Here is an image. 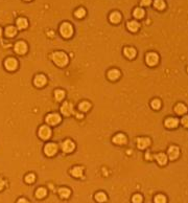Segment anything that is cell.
<instances>
[{"label":"cell","instance_id":"cell-1","mask_svg":"<svg viewBox=\"0 0 188 203\" xmlns=\"http://www.w3.org/2000/svg\"><path fill=\"white\" fill-rule=\"evenodd\" d=\"M52 60L59 66H65L68 63V57L62 51H57L52 55Z\"/></svg>","mask_w":188,"mask_h":203},{"label":"cell","instance_id":"cell-2","mask_svg":"<svg viewBox=\"0 0 188 203\" xmlns=\"http://www.w3.org/2000/svg\"><path fill=\"white\" fill-rule=\"evenodd\" d=\"M60 31L62 33V36L65 37V38H69L73 33V28H72V25L68 22H65L61 25L60 27Z\"/></svg>","mask_w":188,"mask_h":203},{"label":"cell","instance_id":"cell-3","mask_svg":"<svg viewBox=\"0 0 188 203\" xmlns=\"http://www.w3.org/2000/svg\"><path fill=\"white\" fill-rule=\"evenodd\" d=\"M57 146L53 142L47 143L45 146V148H44V152H45V154L47 156H53L57 153Z\"/></svg>","mask_w":188,"mask_h":203},{"label":"cell","instance_id":"cell-4","mask_svg":"<svg viewBox=\"0 0 188 203\" xmlns=\"http://www.w3.org/2000/svg\"><path fill=\"white\" fill-rule=\"evenodd\" d=\"M39 135L42 139H48L51 135V130H50L49 127L42 126L39 130Z\"/></svg>","mask_w":188,"mask_h":203},{"label":"cell","instance_id":"cell-5","mask_svg":"<svg viewBox=\"0 0 188 203\" xmlns=\"http://www.w3.org/2000/svg\"><path fill=\"white\" fill-rule=\"evenodd\" d=\"M46 122L49 125H57L61 122V116L59 114H55V113H51V114H48L46 116Z\"/></svg>","mask_w":188,"mask_h":203},{"label":"cell","instance_id":"cell-6","mask_svg":"<svg viewBox=\"0 0 188 203\" xmlns=\"http://www.w3.org/2000/svg\"><path fill=\"white\" fill-rule=\"evenodd\" d=\"M159 61V57H158L157 53H150L146 56V63H148L150 66H154L156 65Z\"/></svg>","mask_w":188,"mask_h":203},{"label":"cell","instance_id":"cell-7","mask_svg":"<svg viewBox=\"0 0 188 203\" xmlns=\"http://www.w3.org/2000/svg\"><path fill=\"white\" fill-rule=\"evenodd\" d=\"M15 50H16V53H20V55H22V53H25L27 50V45L25 42H23V41H19V42H17L16 45H15Z\"/></svg>","mask_w":188,"mask_h":203},{"label":"cell","instance_id":"cell-8","mask_svg":"<svg viewBox=\"0 0 188 203\" xmlns=\"http://www.w3.org/2000/svg\"><path fill=\"white\" fill-rule=\"evenodd\" d=\"M61 111H62V113L64 115L68 116V115H70L73 112V106H72V104L68 103V102H65L62 107H61Z\"/></svg>","mask_w":188,"mask_h":203},{"label":"cell","instance_id":"cell-9","mask_svg":"<svg viewBox=\"0 0 188 203\" xmlns=\"http://www.w3.org/2000/svg\"><path fill=\"white\" fill-rule=\"evenodd\" d=\"M74 148H75V146H74V143L72 142L71 140H65L64 142H63L62 145V150L64 151L65 153H69V152H72V151L74 150Z\"/></svg>","mask_w":188,"mask_h":203},{"label":"cell","instance_id":"cell-10","mask_svg":"<svg viewBox=\"0 0 188 203\" xmlns=\"http://www.w3.org/2000/svg\"><path fill=\"white\" fill-rule=\"evenodd\" d=\"M4 65L9 70H15L17 68V66H18V62H17V60L14 59V58H9L5 61Z\"/></svg>","mask_w":188,"mask_h":203},{"label":"cell","instance_id":"cell-11","mask_svg":"<svg viewBox=\"0 0 188 203\" xmlns=\"http://www.w3.org/2000/svg\"><path fill=\"white\" fill-rule=\"evenodd\" d=\"M113 142L117 143V145H123V143L126 142V137L124 134L119 133L117 134L116 136L113 137Z\"/></svg>","mask_w":188,"mask_h":203},{"label":"cell","instance_id":"cell-12","mask_svg":"<svg viewBox=\"0 0 188 203\" xmlns=\"http://www.w3.org/2000/svg\"><path fill=\"white\" fill-rule=\"evenodd\" d=\"M46 83V78L43 74H38L36 78H35V85L38 87H42L43 85H45Z\"/></svg>","mask_w":188,"mask_h":203},{"label":"cell","instance_id":"cell-13","mask_svg":"<svg viewBox=\"0 0 188 203\" xmlns=\"http://www.w3.org/2000/svg\"><path fill=\"white\" fill-rule=\"evenodd\" d=\"M168 156H169V158H170L172 160L176 159V158L179 156V149H178V147H175V146L170 147V148L168 149Z\"/></svg>","mask_w":188,"mask_h":203},{"label":"cell","instance_id":"cell-14","mask_svg":"<svg viewBox=\"0 0 188 203\" xmlns=\"http://www.w3.org/2000/svg\"><path fill=\"white\" fill-rule=\"evenodd\" d=\"M150 143V140L148 138H145V137L137 139V145H138L139 149H145Z\"/></svg>","mask_w":188,"mask_h":203},{"label":"cell","instance_id":"cell-15","mask_svg":"<svg viewBox=\"0 0 188 203\" xmlns=\"http://www.w3.org/2000/svg\"><path fill=\"white\" fill-rule=\"evenodd\" d=\"M179 124V120H177V118H167L166 120H165V126L167 127V128H176L177 126H178Z\"/></svg>","mask_w":188,"mask_h":203},{"label":"cell","instance_id":"cell-16","mask_svg":"<svg viewBox=\"0 0 188 203\" xmlns=\"http://www.w3.org/2000/svg\"><path fill=\"white\" fill-rule=\"evenodd\" d=\"M124 55L130 59H133L136 56V50L133 47H126L124 48Z\"/></svg>","mask_w":188,"mask_h":203},{"label":"cell","instance_id":"cell-17","mask_svg":"<svg viewBox=\"0 0 188 203\" xmlns=\"http://www.w3.org/2000/svg\"><path fill=\"white\" fill-rule=\"evenodd\" d=\"M119 76H120V72H119L117 69H112L108 72V77H109L110 80H112V81L117 80L119 78Z\"/></svg>","mask_w":188,"mask_h":203},{"label":"cell","instance_id":"cell-18","mask_svg":"<svg viewBox=\"0 0 188 203\" xmlns=\"http://www.w3.org/2000/svg\"><path fill=\"white\" fill-rule=\"evenodd\" d=\"M120 19H121V16H120V14L118 12H114L110 15V20L113 23H118L120 21Z\"/></svg>","mask_w":188,"mask_h":203},{"label":"cell","instance_id":"cell-19","mask_svg":"<svg viewBox=\"0 0 188 203\" xmlns=\"http://www.w3.org/2000/svg\"><path fill=\"white\" fill-rule=\"evenodd\" d=\"M139 27H140V25H139L138 22H136V21H130L129 23H128V28L131 31H137Z\"/></svg>","mask_w":188,"mask_h":203},{"label":"cell","instance_id":"cell-20","mask_svg":"<svg viewBox=\"0 0 188 203\" xmlns=\"http://www.w3.org/2000/svg\"><path fill=\"white\" fill-rule=\"evenodd\" d=\"M156 159H157V161L159 162V165H165V163L167 162V157L165 154H162V153L158 154V155H156Z\"/></svg>","mask_w":188,"mask_h":203},{"label":"cell","instance_id":"cell-21","mask_svg":"<svg viewBox=\"0 0 188 203\" xmlns=\"http://www.w3.org/2000/svg\"><path fill=\"white\" fill-rule=\"evenodd\" d=\"M59 195L62 197V198L67 199L70 196V189H66V187H62V189H59Z\"/></svg>","mask_w":188,"mask_h":203},{"label":"cell","instance_id":"cell-22","mask_svg":"<svg viewBox=\"0 0 188 203\" xmlns=\"http://www.w3.org/2000/svg\"><path fill=\"white\" fill-rule=\"evenodd\" d=\"M83 167H73L72 169V171H71V174L73 175V176H75V177H82L83 176Z\"/></svg>","mask_w":188,"mask_h":203},{"label":"cell","instance_id":"cell-23","mask_svg":"<svg viewBox=\"0 0 188 203\" xmlns=\"http://www.w3.org/2000/svg\"><path fill=\"white\" fill-rule=\"evenodd\" d=\"M27 20L24 19V18H19V19L17 20V25H18V27L19 28H26L27 27Z\"/></svg>","mask_w":188,"mask_h":203},{"label":"cell","instance_id":"cell-24","mask_svg":"<svg viewBox=\"0 0 188 203\" xmlns=\"http://www.w3.org/2000/svg\"><path fill=\"white\" fill-rule=\"evenodd\" d=\"M175 111H176L178 114H183V113H185L186 111H187V109H186V107L183 104H178V105L175 107Z\"/></svg>","mask_w":188,"mask_h":203},{"label":"cell","instance_id":"cell-25","mask_svg":"<svg viewBox=\"0 0 188 203\" xmlns=\"http://www.w3.org/2000/svg\"><path fill=\"white\" fill-rule=\"evenodd\" d=\"M95 200L98 201V202H105L107 200V196H106L105 193L100 192V193H97L95 195Z\"/></svg>","mask_w":188,"mask_h":203},{"label":"cell","instance_id":"cell-26","mask_svg":"<svg viewBox=\"0 0 188 203\" xmlns=\"http://www.w3.org/2000/svg\"><path fill=\"white\" fill-rule=\"evenodd\" d=\"M16 33H17V31L14 26H9L5 29V35L9 37H14L15 35H16Z\"/></svg>","mask_w":188,"mask_h":203},{"label":"cell","instance_id":"cell-27","mask_svg":"<svg viewBox=\"0 0 188 203\" xmlns=\"http://www.w3.org/2000/svg\"><path fill=\"white\" fill-rule=\"evenodd\" d=\"M45 196H46V189H43V187H40V189H37V192H36V197H37V198L41 199V198H44Z\"/></svg>","mask_w":188,"mask_h":203},{"label":"cell","instance_id":"cell-28","mask_svg":"<svg viewBox=\"0 0 188 203\" xmlns=\"http://www.w3.org/2000/svg\"><path fill=\"white\" fill-rule=\"evenodd\" d=\"M55 96L57 98V100H62L65 96V92L61 89H57V90L55 91Z\"/></svg>","mask_w":188,"mask_h":203},{"label":"cell","instance_id":"cell-29","mask_svg":"<svg viewBox=\"0 0 188 203\" xmlns=\"http://www.w3.org/2000/svg\"><path fill=\"white\" fill-rule=\"evenodd\" d=\"M134 16H135L136 18H142V17L144 16V11H143L142 9H140V7H137V9H135V11H134Z\"/></svg>","mask_w":188,"mask_h":203},{"label":"cell","instance_id":"cell-30","mask_svg":"<svg viewBox=\"0 0 188 203\" xmlns=\"http://www.w3.org/2000/svg\"><path fill=\"white\" fill-rule=\"evenodd\" d=\"M90 107H91V105L88 102H83V103L79 104V110H81V111H88V110L90 109Z\"/></svg>","mask_w":188,"mask_h":203},{"label":"cell","instance_id":"cell-31","mask_svg":"<svg viewBox=\"0 0 188 203\" xmlns=\"http://www.w3.org/2000/svg\"><path fill=\"white\" fill-rule=\"evenodd\" d=\"M155 203H166V198L163 195H157L155 197Z\"/></svg>","mask_w":188,"mask_h":203},{"label":"cell","instance_id":"cell-32","mask_svg":"<svg viewBox=\"0 0 188 203\" xmlns=\"http://www.w3.org/2000/svg\"><path fill=\"white\" fill-rule=\"evenodd\" d=\"M35 180H36V176L33 174H28L25 177V181H26L27 183H33Z\"/></svg>","mask_w":188,"mask_h":203},{"label":"cell","instance_id":"cell-33","mask_svg":"<svg viewBox=\"0 0 188 203\" xmlns=\"http://www.w3.org/2000/svg\"><path fill=\"white\" fill-rule=\"evenodd\" d=\"M155 7H157L158 10H163L165 7V3L162 0H158V1H155Z\"/></svg>","mask_w":188,"mask_h":203},{"label":"cell","instance_id":"cell-34","mask_svg":"<svg viewBox=\"0 0 188 203\" xmlns=\"http://www.w3.org/2000/svg\"><path fill=\"white\" fill-rule=\"evenodd\" d=\"M152 107L154 108V109H159V108L161 107V103H160V100H157V98L153 100H152Z\"/></svg>","mask_w":188,"mask_h":203},{"label":"cell","instance_id":"cell-35","mask_svg":"<svg viewBox=\"0 0 188 203\" xmlns=\"http://www.w3.org/2000/svg\"><path fill=\"white\" fill-rule=\"evenodd\" d=\"M85 15H86V12H85L84 9H79V10L75 12V16L77 17V18H82V17H84Z\"/></svg>","mask_w":188,"mask_h":203},{"label":"cell","instance_id":"cell-36","mask_svg":"<svg viewBox=\"0 0 188 203\" xmlns=\"http://www.w3.org/2000/svg\"><path fill=\"white\" fill-rule=\"evenodd\" d=\"M133 202L134 203H141L142 202V196L141 195H135V196L133 197Z\"/></svg>","mask_w":188,"mask_h":203},{"label":"cell","instance_id":"cell-37","mask_svg":"<svg viewBox=\"0 0 188 203\" xmlns=\"http://www.w3.org/2000/svg\"><path fill=\"white\" fill-rule=\"evenodd\" d=\"M4 184H5V182H4V180H2L1 178H0V191L3 189V187H4Z\"/></svg>","mask_w":188,"mask_h":203},{"label":"cell","instance_id":"cell-38","mask_svg":"<svg viewBox=\"0 0 188 203\" xmlns=\"http://www.w3.org/2000/svg\"><path fill=\"white\" fill-rule=\"evenodd\" d=\"M17 203H29V202L26 200V199L21 198V199H19V200H18V202H17Z\"/></svg>","mask_w":188,"mask_h":203},{"label":"cell","instance_id":"cell-39","mask_svg":"<svg viewBox=\"0 0 188 203\" xmlns=\"http://www.w3.org/2000/svg\"><path fill=\"white\" fill-rule=\"evenodd\" d=\"M141 4H142V5H150V0H148H148H143L142 2H141Z\"/></svg>","mask_w":188,"mask_h":203},{"label":"cell","instance_id":"cell-40","mask_svg":"<svg viewBox=\"0 0 188 203\" xmlns=\"http://www.w3.org/2000/svg\"><path fill=\"white\" fill-rule=\"evenodd\" d=\"M187 120H188L187 116H185L183 120H182V123H183V125H185V126H187Z\"/></svg>","mask_w":188,"mask_h":203},{"label":"cell","instance_id":"cell-41","mask_svg":"<svg viewBox=\"0 0 188 203\" xmlns=\"http://www.w3.org/2000/svg\"><path fill=\"white\" fill-rule=\"evenodd\" d=\"M145 158H146V159H150V153H146V155H145Z\"/></svg>","mask_w":188,"mask_h":203},{"label":"cell","instance_id":"cell-42","mask_svg":"<svg viewBox=\"0 0 188 203\" xmlns=\"http://www.w3.org/2000/svg\"><path fill=\"white\" fill-rule=\"evenodd\" d=\"M1 33H2V29L0 28V37H1Z\"/></svg>","mask_w":188,"mask_h":203}]
</instances>
